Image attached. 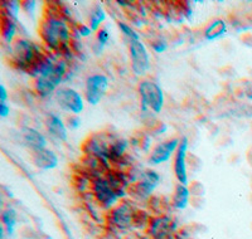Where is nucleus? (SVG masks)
<instances>
[{"mask_svg":"<svg viewBox=\"0 0 252 239\" xmlns=\"http://www.w3.org/2000/svg\"><path fill=\"white\" fill-rule=\"evenodd\" d=\"M138 92L141 98L143 110H150L154 114H159L163 110L164 93L157 82L152 80H143L138 85Z\"/></svg>","mask_w":252,"mask_h":239,"instance_id":"nucleus-3","label":"nucleus"},{"mask_svg":"<svg viewBox=\"0 0 252 239\" xmlns=\"http://www.w3.org/2000/svg\"><path fill=\"white\" fill-rule=\"evenodd\" d=\"M110 39V34L107 28H100L96 33V40H94V51L96 54H100L102 52L103 47L106 46Z\"/></svg>","mask_w":252,"mask_h":239,"instance_id":"nucleus-23","label":"nucleus"},{"mask_svg":"<svg viewBox=\"0 0 252 239\" xmlns=\"http://www.w3.org/2000/svg\"><path fill=\"white\" fill-rule=\"evenodd\" d=\"M1 223H3L8 234H13L15 225H17V213H15L14 209L8 208L3 210V213H1Z\"/></svg>","mask_w":252,"mask_h":239,"instance_id":"nucleus-22","label":"nucleus"},{"mask_svg":"<svg viewBox=\"0 0 252 239\" xmlns=\"http://www.w3.org/2000/svg\"><path fill=\"white\" fill-rule=\"evenodd\" d=\"M179 144H181V139H177V137L168 139L163 143L158 144L150 152L149 162L152 165H159V164L168 161L177 151Z\"/></svg>","mask_w":252,"mask_h":239,"instance_id":"nucleus-14","label":"nucleus"},{"mask_svg":"<svg viewBox=\"0 0 252 239\" xmlns=\"http://www.w3.org/2000/svg\"><path fill=\"white\" fill-rule=\"evenodd\" d=\"M187 152H188V139L182 137L181 144H179L177 151H175L173 170H174V175L177 178L178 182L183 184V185L188 184V173H187L188 160H187Z\"/></svg>","mask_w":252,"mask_h":239,"instance_id":"nucleus-13","label":"nucleus"},{"mask_svg":"<svg viewBox=\"0 0 252 239\" xmlns=\"http://www.w3.org/2000/svg\"><path fill=\"white\" fill-rule=\"evenodd\" d=\"M20 5H22V9H24L28 14H31V13L34 12L35 1H22Z\"/></svg>","mask_w":252,"mask_h":239,"instance_id":"nucleus-29","label":"nucleus"},{"mask_svg":"<svg viewBox=\"0 0 252 239\" xmlns=\"http://www.w3.org/2000/svg\"><path fill=\"white\" fill-rule=\"evenodd\" d=\"M20 136H22V141H23L24 145L31 149V151L40 150V149H44L47 146L46 137L39 131H37L35 128H22L20 130Z\"/></svg>","mask_w":252,"mask_h":239,"instance_id":"nucleus-16","label":"nucleus"},{"mask_svg":"<svg viewBox=\"0 0 252 239\" xmlns=\"http://www.w3.org/2000/svg\"><path fill=\"white\" fill-rule=\"evenodd\" d=\"M55 98L58 105L72 115H78L83 111V98L77 91L69 87H60L56 91Z\"/></svg>","mask_w":252,"mask_h":239,"instance_id":"nucleus-10","label":"nucleus"},{"mask_svg":"<svg viewBox=\"0 0 252 239\" xmlns=\"http://www.w3.org/2000/svg\"><path fill=\"white\" fill-rule=\"evenodd\" d=\"M135 211H136V209L132 208L131 205L121 203V204L110 209L107 219H109V223L112 227L124 231V229H127V228L134 225Z\"/></svg>","mask_w":252,"mask_h":239,"instance_id":"nucleus-11","label":"nucleus"},{"mask_svg":"<svg viewBox=\"0 0 252 239\" xmlns=\"http://www.w3.org/2000/svg\"><path fill=\"white\" fill-rule=\"evenodd\" d=\"M32 164L40 170H52L58 165V156L51 149H40L37 151H32Z\"/></svg>","mask_w":252,"mask_h":239,"instance_id":"nucleus-15","label":"nucleus"},{"mask_svg":"<svg viewBox=\"0 0 252 239\" xmlns=\"http://www.w3.org/2000/svg\"><path fill=\"white\" fill-rule=\"evenodd\" d=\"M189 194H190V190L187 188V185H183V184H179V182H178L172 197L173 207H174L175 209H179V210L186 209L187 205H188L189 203Z\"/></svg>","mask_w":252,"mask_h":239,"instance_id":"nucleus-20","label":"nucleus"},{"mask_svg":"<svg viewBox=\"0 0 252 239\" xmlns=\"http://www.w3.org/2000/svg\"><path fill=\"white\" fill-rule=\"evenodd\" d=\"M81 125V119L77 115H71L66 119V126L71 130H76V128L80 127Z\"/></svg>","mask_w":252,"mask_h":239,"instance_id":"nucleus-26","label":"nucleus"},{"mask_svg":"<svg viewBox=\"0 0 252 239\" xmlns=\"http://www.w3.org/2000/svg\"><path fill=\"white\" fill-rule=\"evenodd\" d=\"M0 29H1V37L6 43H13L17 34V24L15 19L9 17L4 12H1V22H0Z\"/></svg>","mask_w":252,"mask_h":239,"instance_id":"nucleus-18","label":"nucleus"},{"mask_svg":"<svg viewBox=\"0 0 252 239\" xmlns=\"http://www.w3.org/2000/svg\"><path fill=\"white\" fill-rule=\"evenodd\" d=\"M109 90V78L105 74L89 76L85 85V98L90 105H98Z\"/></svg>","mask_w":252,"mask_h":239,"instance_id":"nucleus-8","label":"nucleus"},{"mask_svg":"<svg viewBox=\"0 0 252 239\" xmlns=\"http://www.w3.org/2000/svg\"><path fill=\"white\" fill-rule=\"evenodd\" d=\"M67 72V63L63 60H58L56 63L55 71L48 76L44 77L34 78L33 81V87L35 92L42 97H48L52 93H56L58 90V86L63 81V77L66 76Z\"/></svg>","mask_w":252,"mask_h":239,"instance_id":"nucleus-4","label":"nucleus"},{"mask_svg":"<svg viewBox=\"0 0 252 239\" xmlns=\"http://www.w3.org/2000/svg\"><path fill=\"white\" fill-rule=\"evenodd\" d=\"M114 137L115 136L107 132H96L94 135H90L82 145L83 152L85 155H91L103 161H109L110 146Z\"/></svg>","mask_w":252,"mask_h":239,"instance_id":"nucleus-6","label":"nucleus"},{"mask_svg":"<svg viewBox=\"0 0 252 239\" xmlns=\"http://www.w3.org/2000/svg\"><path fill=\"white\" fill-rule=\"evenodd\" d=\"M148 231L153 239H175V222L166 215L155 216L150 220Z\"/></svg>","mask_w":252,"mask_h":239,"instance_id":"nucleus-12","label":"nucleus"},{"mask_svg":"<svg viewBox=\"0 0 252 239\" xmlns=\"http://www.w3.org/2000/svg\"><path fill=\"white\" fill-rule=\"evenodd\" d=\"M159 182H160V175L157 171L152 169L144 170L139 174L138 179L130 186V194L140 199H148L152 195L153 190L159 185Z\"/></svg>","mask_w":252,"mask_h":239,"instance_id":"nucleus-7","label":"nucleus"},{"mask_svg":"<svg viewBox=\"0 0 252 239\" xmlns=\"http://www.w3.org/2000/svg\"><path fill=\"white\" fill-rule=\"evenodd\" d=\"M131 68L136 76H145L150 69L149 53L141 40H131L129 43Z\"/></svg>","mask_w":252,"mask_h":239,"instance_id":"nucleus-9","label":"nucleus"},{"mask_svg":"<svg viewBox=\"0 0 252 239\" xmlns=\"http://www.w3.org/2000/svg\"><path fill=\"white\" fill-rule=\"evenodd\" d=\"M77 31H78V34H80V37H89V35L92 33V29L90 28L89 26L80 24V26H77Z\"/></svg>","mask_w":252,"mask_h":239,"instance_id":"nucleus-28","label":"nucleus"},{"mask_svg":"<svg viewBox=\"0 0 252 239\" xmlns=\"http://www.w3.org/2000/svg\"><path fill=\"white\" fill-rule=\"evenodd\" d=\"M22 8L19 1H1V12H4L5 14H8L9 17H12L13 19L17 20L18 13H19V9Z\"/></svg>","mask_w":252,"mask_h":239,"instance_id":"nucleus-24","label":"nucleus"},{"mask_svg":"<svg viewBox=\"0 0 252 239\" xmlns=\"http://www.w3.org/2000/svg\"><path fill=\"white\" fill-rule=\"evenodd\" d=\"M6 98H8V93H6L5 87L0 86V102H6Z\"/></svg>","mask_w":252,"mask_h":239,"instance_id":"nucleus-31","label":"nucleus"},{"mask_svg":"<svg viewBox=\"0 0 252 239\" xmlns=\"http://www.w3.org/2000/svg\"><path fill=\"white\" fill-rule=\"evenodd\" d=\"M105 19H106V13H105L103 8L101 5H96L90 14L89 27L92 29V31H97Z\"/></svg>","mask_w":252,"mask_h":239,"instance_id":"nucleus-21","label":"nucleus"},{"mask_svg":"<svg viewBox=\"0 0 252 239\" xmlns=\"http://www.w3.org/2000/svg\"><path fill=\"white\" fill-rule=\"evenodd\" d=\"M43 54L39 46L26 38H15L14 42L12 43V49H10L12 63L17 68L26 72H28L29 68Z\"/></svg>","mask_w":252,"mask_h":239,"instance_id":"nucleus-2","label":"nucleus"},{"mask_svg":"<svg viewBox=\"0 0 252 239\" xmlns=\"http://www.w3.org/2000/svg\"><path fill=\"white\" fill-rule=\"evenodd\" d=\"M91 194L98 203V205L103 209H112L119 200V195L110 185L105 175L92 177Z\"/></svg>","mask_w":252,"mask_h":239,"instance_id":"nucleus-5","label":"nucleus"},{"mask_svg":"<svg viewBox=\"0 0 252 239\" xmlns=\"http://www.w3.org/2000/svg\"><path fill=\"white\" fill-rule=\"evenodd\" d=\"M10 114V107H8L6 102H0V116L6 117Z\"/></svg>","mask_w":252,"mask_h":239,"instance_id":"nucleus-30","label":"nucleus"},{"mask_svg":"<svg viewBox=\"0 0 252 239\" xmlns=\"http://www.w3.org/2000/svg\"><path fill=\"white\" fill-rule=\"evenodd\" d=\"M227 24L223 19H213L204 29V38L208 40H215L226 34Z\"/></svg>","mask_w":252,"mask_h":239,"instance_id":"nucleus-19","label":"nucleus"},{"mask_svg":"<svg viewBox=\"0 0 252 239\" xmlns=\"http://www.w3.org/2000/svg\"><path fill=\"white\" fill-rule=\"evenodd\" d=\"M46 127L49 134L55 139L60 141H66L67 140V126L64 121L61 120L60 116L55 114H49L46 117Z\"/></svg>","mask_w":252,"mask_h":239,"instance_id":"nucleus-17","label":"nucleus"},{"mask_svg":"<svg viewBox=\"0 0 252 239\" xmlns=\"http://www.w3.org/2000/svg\"><path fill=\"white\" fill-rule=\"evenodd\" d=\"M39 34L49 49L66 54L71 51L72 33L67 20L63 19L60 10L44 15L39 24Z\"/></svg>","mask_w":252,"mask_h":239,"instance_id":"nucleus-1","label":"nucleus"},{"mask_svg":"<svg viewBox=\"0 0 252 239\" xmlns=\"http://www.w3.org/2000/svg\"><path fill=\"white\" fill-rule=\"evenodd\" d=\"M118 26H119V28H120V30L124 33V35H125V37L130 40V42H131V40H140L139 33L135 30L131 26L124 23V22H119Z\"/></svg>","mask_w":252,"mask_h":239,"instance_id":"nucleus-25","label":"nucleus"},{"mask_svg":"<svg viewBox=\"0 0 252 239\" xmlns=\"http://www.w3.org/2000/svg\"><path fill=\"white\" fill-rule=\"evenodd\" d=\"M152 48L154 49L157 53H161V52L166 51V48H168V44H166V42L164 39H161V38H158L157 40H153L152 42Z\"/></svg>","mask_w":252,"mask_h":239,"instance_id":"nucleus-27","label":"nucleus"}]
</instances>
